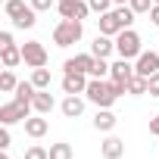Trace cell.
Here are the masks:
<instances>
[{"mask_svg": "<svg viewBox=\"0 0 159 159\" xmlns=\"http://www.w3.org/2000/svg\"><path fill=\"white\" fill-rule=\"evenodd\" d=\"M56 3H62V0H56Z\"/></svg>", "mask_w": 159, "mask_h": 159, "instance_id": "38", "label": "cell"}, {"mask_svg": "<svg viewBox=\"0 0 159 159\" xmlns=\"http://www.w3.org/2000/svg\"><path fill=\"white\" fill-rule=\"evenodd\" d=\"M7 44H16L13 34H10V31H0V47H7Z\"/></svg>", "mask_w": 159, "mask_h": 159, "instance_id": "34", "label": "cell"}, {"mask_svg": "<svg viewBox=\"0 0 159 159\" xmlns=\"http://www.w3.org/2000/svg\"><path fill=\"white\" fill-rule=\"evenodd\" d=\"M116 16L122 19V25H125V28H131V25H134V16H137V13H134L131 7H116Z\"/></svg>", "mask_w": 159, "mask_h": 159, "instance_id": "25", "label": "cell"}, {"mask_svg": "<svg viewBox=\"0 0 159 159\" xmlns=\"http://www.w3.org/2000/svg\"><path fill=\"white\" fill-rule=\"evenodd\" d=\"M88 3H91V10H94L97 16H103V13L112 10V0H88Z\"/></svg>", "mask_w": 159, "mask_h": 159, "instance_id": "28", "label": "cell"}, {"mask_svg": "<svg viewBox=\"0 0 159 159\" xmlns=\"http://www.w3.org/2000/svg\"><path fill=\"white\" fill-rule=\"evenodd\" d=\"M31 81H34L38 91H47V88H50V72H47V69H34V72H31Z\"/></svg>", "mask_w": 159, "mask_h": 159, "instance_id": "24", "label": "cell"}, {"mask_svg": "<svg viewBox=\"0 0 159 159\" xmlns=\"http://www.w3.org/2000/svg\"><path fill=\"white\" fill-rule=\"evenodd\" d=\"M100 153H103L106 159H122V153H125V140H119V137H106L103 147H100Z\"/></svg>", "mask_w": 159, "mask_h": 159, "instance_id": "16", "label": "cell"}, {"mask_svg": "<svg viewBox=\"0 0 159 159\" xmlns=\"http://www.w3.org/2000/svg\"><path fill=\"white\" fill-rule=\"evenodd\" d=\"M28 10H31V3H25V0H7V7H3V13H7L13 22H19Z\"/></svg>", "mask_w": 159, "mask_h": 159, "instance_id": "18", "label": "cell"}, {"mask_svg": "<svg viewBox=\"0 0 159 159\" xmlns=\"http://www.w3.org/2000/svg\"><path fill=\"white\" fill-rule=\"evenodd\" d=\"M81 34H84L81 19H62V22L53 28V44H56V47H72V44L81 41Z\"/></svg>", "mask_w": 159, "mask_h": 159, "instance_id": "2", "label": "cell"}, {"mask_svg": "<svg viewBox=\"0 0 159 159\" xmlns=\"http://www.w3.org/2000/svg\"><path fill=\"white\" fill-rule=\"evenodd\" d=\"M134 69H137V75H143V78L156 75V72H159V53H153V50H143V53L137 56Z\"/></svg>", "mask_w": 159, "mask_h": 159, "instance_id": "10", "label": "cell"}, {"mask_svg": "<svg viewBox=\"0 0 159 159\" xmlns=\"http://www.w3.org/2000/svg\"><path fill=\"white\" fill-rule=\"evenodd\" d=\"M25 159H50V150H44V147H38V143H34V147H28V150H25Z\"/></svg>", "mask_w": 159, "mask_h": 159, "instance_id": "27", "label": "cell"}, {"mask_svg": "<svg viewBox=\"0 0 159 159\" xmlns=\"http://www.w3.org/2000/svg\"><path fill=\"white\" fill-rule=\"evenodd\" d=\"M147 91H150V81H147L143 75H134L131 81H128V94H131V97H143Z\"/></svg>", "mask_w": 159, "mask_h": 159, "instance_id": "20", "label": "cell"}, {"mask_svg": "<svg viewBox=\"0 0 159 159\" xmlns=\"http://www.w3.org/2000/svg\"><path fill=\"white\" fill-rule=\"evenodd\" d=\"M31 103H25V100H10V103H3L0 106V122L3 125H16V122H25L28 116H31Z\"/></svg>", "mask_w": 159, "mask_h": 159, "instance_id": "4", "label": "cell"}, {"mask_svg": "<svg viewBox=\"0 0 159 159\" xmlns=\"http://www.w3.org/2000/svg\"><path fill=\"white\" fill-rule=\"evenodd\" d=\"M153 3H159V0H153Z\"/></svg>", "mask_w": 159, "mask_h": 159, "instance_id": "39", "label": "cell"}, {"mask_svg": "<svg viewBox=\"0 0 159 159\" xmlns=\"http://www.w3.org/2000/svg\"><path fill=\"white\" fill-rule=\"evenodd\" d=\"M0 56H3V66H7V69H16L19 62H25V59H22V47H16V44H7Z\"/></svg>", "mask_w": 159, "mask_h": 159, "instance_id": "19", "label": "cell"}, {"mask_svg": "<svg viewBox=\"0 0 159 159\" xmlns=\"http://www.w3.org/2000/svg\"><path fill=\"white\" fill-rule=\"evenodd\" d=\"M109 69H112V66H109L106 59H97V62H94V69H91V78H106V75H109Z\"/></svg>", "mask_w": 159, "mask_h": 159, "instance_id": "26", "label": "cell"}, {"mask_svg": "<svg viewBox=\"0 0 159 159\" xmlns=\"http://www.w3.org/2000/svg\"><path fill=\"white\" fill-rule=\"evenodd\" d=\"M88 100L91 103H97L100 109H109L122 94H128L122 84H116V81H106V78H91V81H88Z\"/></svg>", "mask_w": 159, "mask_h": 159, "instance_id": "1", "label": "cell"}, {"mask_svg": "<svg viewBox=\"0 0 159 159\" xmlns=\"http://www.w3.org/2000/svg\"><path fill=\"white\" fill-rule=\"evenodd\" d=\"M116 122H119V119H116L112 109H100V112L94 116V128H97V131H112Z\"/></svg>", "mask_w": 159, "mask_h": 159, "instance_id": "17", "label": "cell"}, {"mask_svg": "<svg viewBox=\"0 0 159 159\" xmlns=\"http://www.w3.org/2000/svg\"><path fill=\"white\" fill-rule=\"evenodd\" d=\"M56 10L62 19H88L94 13L88 0H62V3H56Z\"/></svg>", "mask_w": 159, "mask_h": 159, "instance_id": "6", "label": "cell"}, {"mask_svg": "<svg viewBox=\"0 0 159 159\" xmlns=\"http://www.w3.org/2000/svg\"><path fill=\"white\" fill-rule=\"evenodd\" d=\"M137 75V69L131 66V59H116L112 62V69H109V81H116V84H122L125 91H128V81H131V78Z\"/></svg>", "mask_w": 159, "mask_h": 159, "instance_id": "7", "label": "cell"}, {"mask_svg": "<svg viewBox=\"0 0 159 159\" xmlns=\"http://www.w3.org/2000/svg\"><path fill=\"white\" fill-rule=\"evenodd\" d=\"M10 143H13V137H10V125H3V128H0V150H10Z\"/></svg>", "mask_w": 159, "mask_h": 159, "instance_id": "30", "label": "cell"}, {"mask_svg": "<svg viewBox=\"0 0 159 159\" xmlns=\"http://www.w3.org/2000/svg\"><path fill=\"white\" fill-rule=\"evenodd\" d=\"M31 106H34V112H41V116H50V112H53V106H56V100H53V94H50V91H34V97H31Z\"/></svg>", "mask_w": 159, "mask_h": 159, "instance_id": "12", "label": "cell"}, {"mask_svg": "<svg viewBox=\"0 0 159 159\" xmlns=\"http://www.w3.org/2000/svg\"><path fill=\"white\" fill-rule=\"evenodd\" d=\"M62 116L66 119H78V116H81L84 112V100L81 97H78V94H66V100H62Z\"/></svg>", "mask_w": 159, "mask_h": 159, "instance_id": "13", "label": "cell"}, {"mask_svg": "<svg viewBox=\"0 0 159 159\" xmlns=\"http://www.w3.org/2000/svg\"><path fill=\"white\" fill-rule=\"evenodd\" d=\"M88 91V75L84 72H66L62 75V94H84Z\"/></svg>", "mask_w": 159, "mask_h": 159, "instance_id": "9", "label": "cell"}, {"mask_svg": "<svg viewBox=\"0 0 159 159\" xmlns=\"http://www.w3.org/2000/svg\"><path fill=\"white\" fill-rule=\"evenodd\" d=\"M94 62H97L94 53H78V56H72V59L62 62V72H84V75H91Z\"/></svg>", "mask_w": 159, "mask_h": 159, "instance_id": "8", "label": "cell"}, {"mask_svg": "<svg viewBox=\"0 0 159 159\" xmlns=\"http://www.w3.org/2000/svg\"><path fill=\"white\" fill-rule=\"evenodd\" d=\"M116 53H119L122 59H137V56L143 53V47H140V34H137L134 28L119 31V34H116Z\"/></svg>", "mask_w": 159, "mask_h": 159, "instance_id": "3", "label": "cell"}, {"mask_svg": "<svg viewBox=\"0 0 159 159\" xmlns=\"http://www.w3.org/2000/svg\"><path fill=\"white\" fill-rule=\"evenodd\" d=\"M0 159H10V150H0Z\"/></svg>", "mask_w": 159, "mask_h": 159, "instance_id": "36", "label": "cell"}, {"mask_svg": "<svg viewBox=\"0 0 159 159\" xmlns=\"http://www.w3.org/2000/svg\"><path fill=\"white\" fill-rule=\"evenodd\" d=\"M47 128H50V125H47V119H44L41 112L25 119V134H28V137H44V134H47Z\"/></svg>", "mask_w": 159, "mask_h": 159, "instance_id": "15", "label": "cell"}, {"mask_svg": "<svg viewBox=\"0 0 159 159\" xmlns=\"http://www.w3.org/2000/svg\"><path fill=\"white\" fill-rule=\"evenodd\" d=\"M112 50H116V41H112L109 34H97V38H94V44H91V53H94L97 59H106Z\"/></svg>", "mask_w": 159, "mask_h": 159, "instance_id": "14", "label": "cell"}, {"mask_svg": "<svg viewBox=\"0 0 159 159\" xmlns=\"http://www.w3.org/2000/svg\"><path fill=\"white\" fill-rule=\"evenodd\" d=\"M50 159H72V143H66V140L50 143Z\"/></svg>", "mask_w": 159, "mask_h": 159, "instance_id": "21", "label": "cell"}, {"mask_svg": "<svg viewBox=\"0 0 159 159\" xmlns=\"http://www.w3.org/2000/svg\"><path fill=\"white\" fill-rule=\"evenodd\" d=\"M112 3H116V7H125V3H128V0H112Z\"/></svg>", "mask_w": 159, "mask_h": 159, "instance_id": "37", "label": "cell"}, {"mask_svg": "<svg viewBox=\"0 0 159 159\" xmlns=\"http://www.w3.org/2000/svg\"><path fill=\"white\" fill-rule=\"evenodd\" d=\"M128 7H131L134 13H150V10H153V0H128Z\"/></svg>", "mask_w": 159, "mask_h": 159, "instance_id": "29", "label": "cell"}, {"mask_svg": "<svg viewBox=\"0 0 159 159\" xmlns=\"http://www.w3.org/2000/svg\"><path fill=\"white\" fill-rule=\"evenodd\" d=\"M31 7H34L38 13H44V10H50V7H56V0H31Z\"/></svg>", "mask_w": 159, "mask_h": 159, "instance_id": "32", "label": "cell"}, {"mask_svg": "<svg viewBox=\"0 0 159 159\" xmlns=\"http://www.w3.org/2000/svg\"><path fill=\"white\" fill-rule=\"evenodd\" d=\"M34 81H19V88H16V100H25V103H31V97H34Z\"/></svg>", "mask_w": 159, "mask_h": 159, "instance_id": "23", "label": "cell"}, {"mask_svg": "<svg viewBox=\"0 0 159 159\" xmlns=\"http://www.w3.org/2000/svg\"><path fill=\"white\" fill-rule=\"evenodd\" d=\"M22 59H25V66H31V69H44V66H47V50H44V44H41V41H25V44H22Z\"/></svg>", "mask_w": 159, "mask_h": 159, "instance_id": "5", "label": "cell"}, {"mask_svg": "<svg viewBox=\"0 0 159 159\" xmlns=\"http://www.w3.org/2000/svg\"><path fill=\"white\" fill-rule=\"evenodd\" d=\"M150 134H153V137H159V112L150 119Z\"/></svg>", "mask_w": 159, "mask_h": 159, "instance_id": "33", "label": "cell"}, {"mask_svg": "<svg viewBox=\"0 0 159 159\" xmlns=\"http://www.w3.org/2000/svg\"><path fill=\"white\" fill-rule=\"evenodd\" d=\"M97 28H100V34H109V38H116L119 31H125V25H122V19L116 16V10L103 13V16L97 19Z\"/></svg>", "mask_w": 159, "mask_h": 159, "instance_id": "11", "label": "cell"}, {"mask_svg": "<svg viewBox=\"0 0 159 159\" xmlns=\"http://www.w3.org/2000/svg\"><path fill=\"white\" fill-rule=\"evenodd\" d=\"M150 19H153V25H159V3H153V10H150Z\"/></svg>", "mask_w": 159, "mask_h": 159, "instance_id": "35", "label": "cell"}, {"mask_svg": "<svg viewBox=\"0 0 159 159\" xmlns=\"http://www.w3.org/2000/svg\"><path fill=\"white\" fill-rule=\"evenodd\" d=\"M16 88H19V81H16V75L7 69L3 75H0V91H3V94H16Z\"/></svg>", "mask_w": 159, "mask_h": 159, "instance_id": "22", "label": "cell"}, {"mask_svg": "<svg viewBox=\"0 0 159 159\" xmlns=\"http://www.w3.org/2000/svg\"><path fill=\"white\" fill-rule=\"evenodd\" d=\"M147 81H150V91H147V94H150V97H159V72H156V75H150Z\"/></svg>", "mask_w": 159, "mask_h": 159, "instance_id": "31", "label": "cell"}]
</instances>
